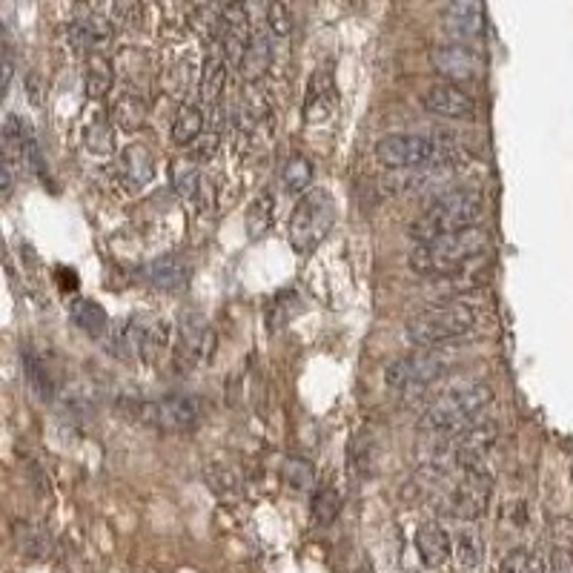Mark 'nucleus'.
Returning <instances> with one entry per match:
<instances>
[{"label":"nucleus","mask_w":573,"mask_h":573,"mask_svg":"<svg viewBox=\"0 0 573 573\" xmlns=\"http://www.w3.org/2000/svg\"><path fill=\"white\" fill-rule=\"evenodd\" d=\"M485 247H488V233L482 227H465L459 233L419 241L410 253V270L425 278L453 276L473 258L485 253Z\"/></svg>","instance_id":"1"},{"label":"nucleus","mask_w":573,"mask_h":573,"mask_svg":"<svg viewBox=\"0 0 573 573\" xmlns=\"http://www.w3.org/2000/svg\"><path fill=\"white\" fill-rule=\"evenodd\" d=\"M490 402H493V387L485 379H470L465 384L447 387L427 407L419 427L433 436H453L456 430L470 425Z\"/></svg>","instance_id":"2"},{"label":"nucleus","mask_w":573,"mask_h":573,"mask_svg":"<svg viewBox=\"0 0 573 573\" xmlns=\"http://www.w3.org/2000/svg\"><path fill=\"white\" fill-rule=\"evenodd\" d=\"M479 321V310L467 301H436L413 313L404 324V336L413 347H436L467 336Z\"/></svg>","instance_id":"3"},{"label":"nucleus","mask_w":573,"mask_h":573,"mask_svg":"<svg viewBox=\"0 0 573 573\" xmlns=\"http://www.w3.org/2000/svg\"><path fill=\"white\" fill-rule=\"evenodd\" d=\"M482 192L479 190H450L436 195V201H430L425 213L419 215L410 227V235L419 241H430L447 233H459L465 227H476L479 215H482Z\"/></svg>","instance_id":"4"},{"label":"nucleus","mask_w":573,"mask_h":573,"mask_svg":"<svg viewBox=\"0 0 573 573\" xmlns=\"http://www.w3.org/2000/svg\"><path fill=\"white\" fill-rule=\"evenodd\" d=\"M453 367H456V353L447 350V344L419 347L416 353H407L393 361L384 373V382H387V390L399 396H419L427 387L442 382Z\"/></svg>","instance_id":"5"},{"label":"nucleus","mask_w":573,"mask_h":573,"mask_svg":"<svg viewBox=\"0 0 573 573\" xmlns=\"http://www.w3.org/2000/svg\"><path fill=\"white\" fill-rule=\"evenodd\" d=\"M336 224V201L327 190H310L298 198L290 215V244L301 255L313 253Z\"/></svg>","instance_id":"6"},{"label":"nucleus","mask_w":573,"mask_h":573,"mask_svg":"<svg viewBox=\"0 0 573 573\" xmlns=\"http://www.w3.org/2000/svg\"><path fill=\"white\" fill-rule=\"evenodd\" d=\"M376 161L384 170H422V167H442L453 158V149L445 141H433L425 135H384L376 144Z\"/></svg>","instance_id":"7"},{"label":"nucleus","mask_w":573,"mask_h":573,"mask_svg":"<svg viewBox=\"0 0 573 573\" xmlns=\"http://www.w3.org/2000/svg\"><path fill=\"white\" fill-rule=\"evenodd\" d=\"M204 416V404L190 393H172L158 402H141L138 419L161 433H190Z\"/></svg>","instance_id":"8"},{"label":"nucleus","mask_w":573,"mask_h":573,"mask_svg":"<svg viewBox=\"0 0 573 573\" xmlns=\"http://www.w3.org/2000/svg\"><path fill=\"white\" fill-rule=\"evenodd\" d=\"M493 493V479L482 465L462 467L459 482L447 493V513L462 522H476L485 516Z\"/></svg>","instance_id":"9"},{"label":"nucleus","mask_w":573,"mask_h":573,"mask_svg":"<svg viewBox=\"0 0 573 573\" xmlns=\"http://www.w3.org/2000/svg\"><path fill=\"white\" fill-rule=\"evenodd\" d=\"M167 341H170L167 321L155 316H132L121 327L118 353L127 361H155V356L167 347Z\"/></svg>","instance_id":"10"},{"label":"nucleus","mask_w":573,"mask_h":573,"mask_svg":"<svg viewBox=\"0 0 573 573\" xmlns=\"http://www.w3.org/2000/svg\"><path fill=\"white\" fill-rule=\"evenodd\" d=\"M496 439H499V425L493 419H482V422L473 419L470 425L450 436V456L459 467L482 465V459L493 450Z\"/></svg>","instance_id":"11"},{"label":"nucleus","mask_w":573,"mask_h":573,"mask_svg":"<svg viewBox=\"0 0 573 573\" xmlns=\"http://www.w3.org/2000/svg\"><path fill=\"white\" fill-rule=\"evenodd\" d=\"M433 69L450 84H473L482 78V58L467 43H445L430 52Z\"/></svg>","instance_id":"12"},{"label":"nucleus","mask_w":573,"mask_h":573,"mask_svg":"<svg viewBox=\"0 0 573 573\" xmlns=\"http://www.w3.org/2000/svg\"><path fill=\"white\" fill-rule=\"evenodd\" d=\"M447 38L453 43H476L485 35V9L482 0H450L442 15Z\"/></svg>","instance_id":"13"},{"label":"nucleus","mask_w":573,"mask_h":573,"mask_svg":"<svg viewBox=\"0 0 573 573\" xmlns=\"http://www.w3.org/2000/svg\"><path fill=\"white\" fill-rule=\"evenodd\" d=\"M422 107L450 121H465L476 115V101L456 84H433L422 92Z\"/></svg>","instance_id":"14"},{"label":"nucleus","mask_w":573,"mask_h":573,"mask_svg":"<svg viewBox=\"0 0 573 573\" xmlns=\"http://www.w3.org/2000/svg\"><path fill=\"white\" fill-rule=\"evenodd\" d=\"M215 330L204 321H187L181 327V341H178V367H195L207 364L215 353Z\"/></svg>","instance_id":"15"},{"label":"nucleus","mask_w":573,"mask_h":573,"mask_svg":"<svg viewBox=\"0 0 573 573\" xmlns=\"http://www.w3.org/2000/svg\"><path fill=\"white\" fill-rule=\"evenodd\" d=\"M336 107V81H333V69H316L310 84H307V95H304V118L310 124L324 121Z\"/></svg>","instance_id":"16"},{"label":"nucleus","mask_w":573,"mask_h":573,"mask_svg":"<svg viewBox=\"0 0 573 573\" xmlns=\"http://www.w3.org/2000/svg\"><path fill=\"white\" fill-rule=\"evenodd\" d=\"M238 69H241L247 84H258L273 69V35L270 32L253 29V38L244 49V58H241Z\"/></svg>","instance_id":"17"},{"label":"nucleus","mask_w":573,"mask_h":573,"mask_svg":"<svg viewBox=\"0 0 573 573\" xmlns=\"http://www.w3.org/2000/svg\"><path fill=\"white\" fill-rule=\"evenodd\" d=\"M224 86H227V52L224 43H218L213 52H207V61L201 69V101L207 112H213L221 104Z\"/></svg>","instance_id":"18"},{"label":"nucleus","mask_w":573,"mask_h":573,"mask_svg":"<svg viewBox=\"0 0 573 573\" xmlns=\"http://www.w3.org/2000/svg\"><path fill=\"white\" fill-rule=\"evenodd\" d=\"M416 551L427 568H442L453 553V542L439 522H425L416 531Z\"/></svg>","instance_id":"19"},{"label":"nucleus","mask_w":573,"mask_h":573,"mask_svg":"<svg viewBox=\"0 0 573 573\" xmlns=\"http://www.w3.org/2000/svg\"><path fill=\"white\" fill-rule=\"evenodd\" d=\"M118 172L129 190H141L155 175V161L144 147H127L118 158Z\"/></svg>","instance_id":"20"},{"label":"nucleus","mask_w":573,"mask_h":573,"mask_svg":"<svg viewBox=\"0 0 573 573\" xmlns=\"http://www.w3.org/2000/svg\"><path fill=\"white\" fill-rule=\"evenodd\" d=\"M112 84H115V66H112V61H109L104 52H89L84 66L86 95L101 101V98H107L109 92H112Z\"/></svg>","instance_id":"21"},{"label":"nucleus","mask_w":573,"mask_h":573,"mask_svg":"<svg viewBox=\"0 0 573 573\" xmlns=\"http://www.w3.org/2000/svg\"><path fill=\"white\" fill-rule=\"evenodd\" d=\"M147 278L164 293H178L187 284V264L178 255H164L147 267Z\"/></svg>","instance_id":"22"},{"label":"nucleus","mask_w":573,"mask_h":573,"mask_svg":"<svg viewBox=\"0 0 573 573\" xmlns=\"http://www.w3.org/2000/svg\"><path fill=\"white\" fill-rule=\"evenodd\" d=\"M69 38H72L75 46H81V49L98 52V46H104V43L112 38V23L98 18V15L81 18V21H75L69 26Z\"/></svg>","instance_id":"23"},{"label":"nucleus","mask_w":573,"mask_h":573,"mask_svg":"<svg viewBox=\"0 0 573 573\" xmlns=\"http://www.w3.org/2000/svg\"><path fill=\"white\" fill-rule=\"evenodd\" d=\"M204 121H207V112L198 104H181V109L175 112V121H172V141L178 147H190L192 141L204 132Z\"/></svg>","instance_id":"24"},{"label":"nucleus","mask_w":573,"mask_h":573,"mask_svg":"<svg viewBox=\"0 0 573 573\" xmlns=\"http://www.w3.org/2000/svg\"><path fill=\"white\" fill-rule=\"evenodd\" d=\"M112 121L124 132H135L147 121V101L138 92H121L112 107Z\"/></svg>","instance_id":"25"},{"label":"nucleus","mask_w":573,"mask_h":573,"mask_svg":"<svg viewBox=\"0 0 573 573\" xmlns=\"http://www.w3.org/2000/svg\"><path fill=\"white\" fill-rule=\"evenodd\" d=\"M273 221H276V198L270 195V190H264L258 198H253V204L247 210V235L264 238L270 233Z\"/></svg>","instance_id":"26"},{"label":"nucleus","mask_w":573,"mask_h":573,"mask_svg":"<svg viewBox=\"0 0 573 573\" xmlns=\"http://www.w3.org/2000/svg\"><path fill=\"white\" fill-rule=\"evenodd\" d=\"M456 559L465 571H476L485 562V539L476 528H465L456 536Z\"/></svg>","instance_id":"27"},{"label":"nucleus","mask_w":573,"mask_h":573,"mask_svg":"<svg viewBox=\"0 0 573 573\" xmlns=\"http://www.w3.org/2000/svg\"><path fill=\"white\" fill-rule=\"evenodd\" d=\"M341 513V493L333 485H324L316 490L313 496V505H310V516H313V525L327 528L339 519Z\"/></svg>","instance_id":"28"},{"label":"nucleus","mask_w":573,"mask_h":573,"mask_svg":"<svg viewBox=\"0 0 573 573\" xmlns=\"http://www.w3.org/2000/svg\"><path fill=\"white\" fill-rule=\"evenodd\" d=\"M86 147L95 155H109L115 149V121L107 115H95L84 129Z\"/></svg>","instance_id":"29"},{"label":"nucleus","mask_w":573,"mask_h":573,"mask_svg":"<svg viewBox=\"0 0 573 573\" xmlns=\"http://www.w3.org/2000/svg\"><path fill=\"white\" fill-rule=\"evenodd\" d=\"M281 181H284V190L293 192V195L307 190L310 181H313V164H310V158H307V155H293V158L284 164Z\"/></svg>","instance_id":"30"},{"label":"nucleus","mask_w":573,"mask_h":573,"mask_svg":"<svg viewBox=\"0 0 573 573\" xmlns=\"http://www.w3.org/2000/svg\"><path fill=\"white\" fill-rule=\"evenodd\" d=\"M72 321L78 327H84L89 336H98L107 327V313L101 310V304H95L89 298H81V301L72 304Z\"/></svg>","instance_id":"31"},{"label":"nucleus","mask_w":573,"mask_h":573,"mask_svg":"<svg viewBox=\"0 0 573 573\" xmlns=\"http://www.w3.org/2000/svg\"><path fill=\"white\" fill-rule=\"evenodd\" d=\"M172 187H175V192H178L181 198L195 201V198L201 195V190H204V178H201V172L195 170L192 164L175 161V164H172Z\"/></svg>","instance_id":"32"},{"label":"nucleus","mask_w":573,"mask_h":573,"mask_svg":"<svg viewBox=\"0 0 573 573\" xmlns=\"http://www.w3.org/2000/svg\"><path fill=\"white\" fill-rule=\"evenodd\" d=\"M499 573H545V562L539 559V553L528 551V548H513L502 559Z\"/></svg>","instance_id":"33"},{"label":"nucleus","mask_w":573,"mask_h":573,"mask_svg":"<svg viewBox=\"0 0 573 573\" xmlns=\"http://www.w3.org/2000/svg\"><path fill=\"white\" fill-rule=\"evenodd\" d=\"M281 473H284V482L293 490H310L313 482H316V467L310 465L307 459H298V456L287 459Z\"/></svg>","instance_id":"34"},{"label":"nucleus","mask_w":573,"mask_h":573,"mask_svg":"<svg viewBox=\"0 0 573 573\" xmlns=\"http://www.w3.org/2000/svg\"><path fill=\"white\" fill-rule=\"evenodd\" d=\"M267 32H270L276 41L290 38V32H293V15H290V9H287L284 0H270V3H267Z\"/></svg>","instance_id":"35"},{"label":"nucleus","mask_w":573,"mask_h":573,"mask_svg":"<svg viewBox=\"0 0 573 573\" xmlns=\"http://www.w3.org/2000/svg\"><path fill=\"white\" fill-rule=\"evenodd\" d=\"M23 373H26L29 384H32L41 396H52V379H49L46 367L38 361V356H32L29 350L23 353Z\"/></svg>","instance_id":"36"},{"label":"nucleus","mask_w":573,"mask_h":573,"mask_svg":"<svg viewBox=\"0 0 573 573\" xmlns=\"http://www.w3.org/2000/svg\"><path fill=\"white\" fill-rule=\"evenodd\" d=\"M218 144H221V132H218V129H207V132H201V135H198V138L190 144L192 158H198V161L213 158Z\"/></svg>","instance_id":"37"},{"label":"nucleus","mask_w":573,"mask_h":573,"mask_svg":"<svg viewBox=\"0 0 573 573\" xmlns=\"http://www.w3.org/2000/svg\"><path fill=\"white\" fill-rule=\"evenodd\" d=\"M551 573H573V553L568 548H553Z\"/></svg>","instance_id":"38"}]
</instances>
